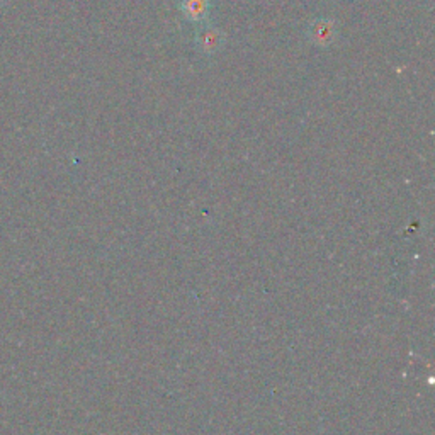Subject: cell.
I'll return each instance as SVG.
<instances>
[{"label":"cell","mask_w":435,"mask_h":435,"mask_svg":"<svg viewBox=\"0 0 435 435\" xmlns=\"http://www.w3.org/2000/svg\"><path fill=\"white\" fill-rule=\"evenodd\" d=\"M181 11L190 23H203L210 14V0H182Z\"/></svg>","instance_id":"3957f363"},{"label":"cell","mask_w":435,"mask_h":435,"mask_svg":"<svg viewBox=\"0 0 435 435\" xmlns=\"http://www.w3.org/2000/svg\"><path fill=\"white\" fill-rule=\"evenodd\" d=\"M311 43L320 46H326L333 43L335 36H337V29H335V23L330 19H318L311 24L310 31H308Z\"/></svg>","instance_id":"7a4b0ae2"},{"label":"cell","mask_w":435,"mask_h":435,"mask_svg":"<svg viewBox=\"0 0 435 435\" xmlns=\"http://www.w3.org/2000/svg\"><path fill=\"white\" fill-rule=\"evenodd\" d=\"M225 36L223 33L220 31L218 28H213V26H208V28H203L201 31L198 33L195 36V45H198L199 51L204 55H213L223 46Z\"/></svg>","instance_id":"6da1fadb"}]
</instances>
